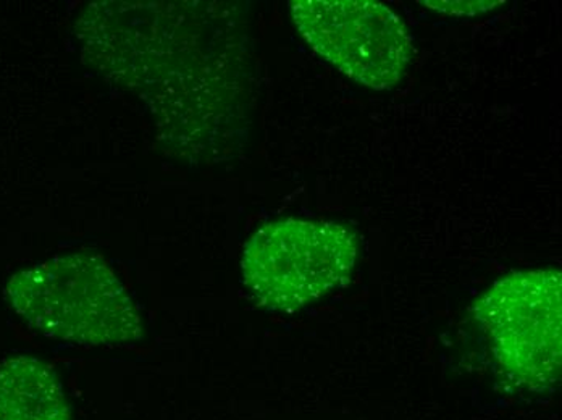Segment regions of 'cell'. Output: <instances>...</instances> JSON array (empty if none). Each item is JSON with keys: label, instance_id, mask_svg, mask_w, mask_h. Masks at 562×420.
Returning <instances> with one entry per match:
<instances>
[{"label": "cell", "instance_id": "8992f818", "mask_svg": "<svg viewBox=\"0 0 562 420\" xmlns=\"http://www.w3.org/2000/svg\"><path fill=\"white\" fill-rule=\"evenodd\" d=\"M503 0H475V2H422V5L430 7V9L438 10V12L452 13V15H475V13L486 12V10L495 9L496 5H502Z\"/></svg>", "mask_w": 562, "mask_h": 420}, {"label": "cell", "instance_id": "3957f363", "mask_svg": "<svg viewBox=\"0 0 562 420\" xmlns=\"http://www.w3.org/2000/svg\"><path fill=\"white\" fill-rule=\"evenodd\" d=\"M561 273H513L475 306V320L507 377L530 391L554 388L561 378Z\"/></svg>", "mask_w": 562, "mask_h": 420}, {"label": "cell", "instance_id": "7a4b0ae2", "mask_svg": "<svg viewBox=\"0 0 562 420\" xmlns=\"http://www.w3.org/2000/svg\"><path fill=\"white\" fill-rule=\"evenodd\" d=\"M358 238L335 222L284 218L257 230L241 258L243 285L254 303L294 313L348 282Z\"/></svg>", "mask_w": 562, "mask_h": 420}, {"label": "cell", "instance_id": "6da1fadb", "mask_svg": "<svg viewBox=\"0 0 562 420\" xmlns=\"http://www.w3.org/2000/svg\"><path fill=\"white\" fill-rule=\"evenodd\" d=\"M10 309L36 333L83 348H123L144 337L143 317L102 256L71 252L10 276Z\"/></svg>", "mask_w": 562, "mask_h": 420}, {"label": "cell", "instance_id": "5b68a950", "mask_svg": "<svg viewBox=\"0 0 562 420\" xmlns=\"http://www.w3.org/2000/svg\"><path fill=\"white\" fill-rule=\"evenodd\" d=\"M0 420H71L70 402L56 371L31 356L3 362Z\"/></svg>", "mask_w": 562, "mask_h": 420}, {"label": "cell", "instance_id": "277c9868", "mask_svg": "<svg viewBox=\"0 0 562 420\" xmlns=\"http://www.w3.org/2000/svg\"><path fill=\"white\" fill-rule=\"evenodd\" d=\"M291 16L312 49L339 71L376 91L400 83L414 56L400 16L370 0H293Z\"/></svg>", "mask_w": 562, "mask_h": 420}]
</instances>
